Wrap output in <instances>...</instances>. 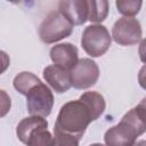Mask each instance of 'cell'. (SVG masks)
I'll return each mask as SVG.
<instances>
[{
    "mask_svg": "<svg viewBox=\"0 0 146 146\" xmlns=\"http://www.w3.org/2000/svg\"><path fill=\"white\" fill-rule=\"evenodd\" d=\"M138 82H139V86L146 90V64L144 66H141V68L139 70V73H138Z\"/></svg>",
    "mask_w": 146,
    "mask_h": 146,
    "instance_id": "18",
    "label": "cell"
},
{
    "mask_svg": "<svg viewBox=\"0 0 146 146\" xmlns=\"http://www.w3.org/2000/svg\"><path fill=\"white\" fill-rule=\"evenodd\" d=\"M79 138L54 127V146H79Z\"/></svg>",
    "mask_w": 146,
    "mask_h": 146,
    "instance_id": "16",
    "label": "cell"
},
{
    "mask_svg": "<svg viewBox=\"0 0 146 146\" xmlns=\"http://www.w3.org/2000/svg\"><path fill=\"white\" fill-rule=\"evenodd\" d=\"M145 131L146 123L139 117L133 107L122 116L116 125L105 132L104 140L106 146H132Z\"/></svg>",
    "mask_w": 146,
    "mask_h": 146,
    "instance_id": "2",
    "label": "cell"
},
{
    "mask_svg": "<svg viewBox=\"0 0 146 146\" xmlns=\"http://www.w3.org/2000/svg\"><path fill=\"white\" fill-rule=\"evenodd\" d=\"M49 55L54 65L60 66L67 71H71L79 62L78 48L70 42H64L54 46L50 49Z\"/></svg>",
    "mask_w": 146,
    "mask_h": 146,
    "instance_id": "10",
    "label": "cell"
},
{
    "mask_svg": "<svg viewBox=\"0 0 146 146\" xmlns=\"http://www.w3.org/2000/svg\"><path fill=\"white\" fill-rule=\"evenodd\" d=\"M89 146H105V145L99 144V143H95V144H91V145H89Z\"/></svg>",
    "mask_w": 146,
    "mask_h": 146,
    "instance_id": "21",
    "label": "cell"
},
{
    "mask_svg": "<svg viewBox=\"0 0 146 146\" xmlns=\"http://www.w3.org/2000/svg\"><path fill=\"white\" fill-rule=\"evenodd\" d=\"M58 10L73 25H83L87 21H89L88 0H65V1H59Z\"/></svg>",
    "mask_w": 146,
    "mask_h": 146,
    "instance_id": "9",
    "label": "cell"
},
{
    "mask_svg": "<svg viewBox=\"0 0 146 146\" xmlns=\"http://www.w3.org/2000/svg\"><path fill=\"white\" fill-rule=\"evenodd\" d=\"M92 116L86 104L78 99L65 103L57 115L55 128L81 139Z\"/></svg>",
    "mask_w": 146,
    "mask_h": 146,
    "instance_id": "1",
    "label": "cell"
},
{
    "mask_svg": "<svg viewBox=\"0 0 146 146\" xmlns=\"http://www.w3.org/2000/svg\"><path fill=\"white\" fill-rule=\"evenodd\" d=\"M141 26L133 17L119 18L112 29V38L121 46H133L141 40Z\"/></svg>",
    "mask_w": 146,
    "mask_h": 146,
    "instance_id": "7",
    "label": "cell"
},
{
    "mask_svg": "<svg viewBox=\"0 0 146 146\" xmlns=\"http://www.w3.org/2000/svg\"><path fill=\"white\" fill-rule=\"evenodd\" d=\"M138 52H139V58L140 60L146 64V38L143 39L139 43V48H138Z\"/></svg>",
    "mask_w": 146,
    "mask_h": 146,
    "instance_id": "19",
    "label": "cell"
},
{
    "mask_svg": "<svg viewBox=\"0 0 146 146\" xmlns=\"http://www.w3.org/2000/svg\"><path fill=\"white\" fill-rule=\"evenodd\" d=\"M79 99L82 100L88 107V110L90 111L92 121H96L105 111V107H106L105 99L103 95H100L97 91H87L82 94Z\"/></svg>",
    "mask_w": 146,
    "mask_h": 146,
    "instance_id": "12",
    "label": "cell"
},
{
    "mask_svg": "<svg viewBox=\"0 0 146 146\" xmlns=\"http://www.w3.org/2000/svg\"><path fill=\"white\" fill-rule=\"evenodd\" d=\"M112 36L107 29L102 24L89 25L84 29L81 36L83 50L91 57L103 56L111 47Z\"/></svg>",
    "mask_w": 146,
    "mask_h": 146,
    "instance_id": "5",
    "label": "cell"
},
{
    "mask_svg": "<svg viewBox=\"0 0 146 146\" xmlns=\"http://www.w3.org/2000/svg\"><path fill=\"white\" fill-rule=\"evenodd\" d=\"M54 106L52 91L43 82L34 86L26 94V107L30 115L47 117Z\"/></svg>",
    "mask_w": 146,
    "mask_h": 146,
    "instance_id": "6",
    "label": "cell"
},
{
    "mask_svg": "<svg viewBox=\"0 0 146 146\" xmlns=\"http://www.w3.org/2000/svg\"><path fill=\"white\" fill-rule=\"evenodd\" d=\"M47 128L44 117L31 115L17 124L16 135L26 146H54V136Z\"/></svg>",
    "mask_w": 146,
    "mask_h": 146,
    "instance_id": "3",
    "label": "cell"
},
{
    "mask_svg": "<svg viewBox=\"0 0 146 146\" xmlns=\"http://www.w3.org/2000/svg\"><path fill=\"white\" fill-rule=\"evenodd\" d=\"M72 87L75 89H88L96 84L99 78V67L90 58H81L70 71Z\"/></svg>",
    "mask_w": 146,
    "mask_h": 146,
    "instance_id": "8",
    "label": "cell"
},
{
    "mask_svg": "<svg viewBox=\"0 0 146 146\" xmlns=\"http://www.w3.org/2000/svg\"><path fill=\"white\" fill-rule=\"evenodd\" d=\"M43 79L58 94L66 92L72 87L70 71L57 65L47 66L43 70Z\"/></svg>",
    "mask_w": 146,
    "mask_h": 146,
    "instance_id": "11",
    "label": "cell"
},
{
    "mask_svg": "<svg viewBox=\"0 0 146 146\" xmlns=\"http://www.w3.org/2000/svg\"><path fill=\"white\" fill-rule=\"evenodd\" d=\"M135 110H136L137 114L139 115V117L146 123V97H144L140 100V103L135 107Z\"/></svg>",
    "mask_w": 146,
    "mask_h": 146,
    "instance_id": "17",
    "label": "cell"
},
{
    "mask_svg": "<svg viewBox=\"0 0 146 146\" xmlns=\"http://www.w3.org/2000/svg\"><path fill=\"white\" fill-rule=\"evenodd\" d=\"M73 26L74 25L59 10H54L49 13L40 24L39 36L42 42L51 44L70 36L73 32Z\"/></svg>",
    "mask_w": 146,
    "mask_h": 146,
    "instance_id": "4",
    "label": "cell"
},
{
    "mask_svg": "<svg viewBox=\"0 0 146 146\" xmlns=\"http://www.w3.org/2000/svg\"><path fill=\"white\" fill-rule=\"evenodd\" d=\"M42 82L36 75H34L31 72H21L18 73L14 79V88L21 94L26 96V94L36 84Z\"/></svg>",
    "mask_w": 146,
    "mask_h": 146,
    "instance_id": "13",
    "label": "cell"
},
{
    "mask_svg": "<svg viewBox=\"0 0 146 146\" xmlns=\"http://www.w3.org/2000/svg\"><path fill=\"white\" fill-rule=\"evenodd\" d=\"M132 146H146V140L144 139H140V140H137Z\"/></svg>",
    "mask_w": 146,
    "mask_h": 146,
    "instance_id": "20",
    "label": "cell"
},
{
    "mask_svg": "<svg viewBox=\"0 0 146 146\" xmlns=\"http://www.w3.org/2000/svg\"><path fill=\"white\" fill-rule=\"evenodd\" d=\"M115 5L117 11L124 17H133L139 13L143 2L140 0H117Z\"/></svg>",
    "mask_w": 146,
    "mask_h": 146,
    "instance_id": "15",
    "label": "cell"
},
{
    "mask_svg": "<svg viewBox=\"0 0 146 146\" xmlns=\"http://www.w3.org/2000/svg\"><path fill=\"white\" fill-rule=\"evenodd\" d=\"M89 6V21L92 23H102L108 15V2L106 0L95 1L88 0Z\"/></svg>",
    "mask_w": 146,
    "mask_h": 146,
    "instance_id": "14",
    "label": "cell"
}]
</instances>
